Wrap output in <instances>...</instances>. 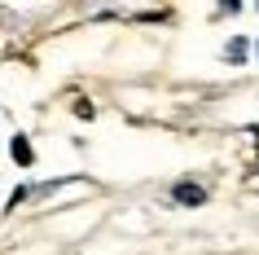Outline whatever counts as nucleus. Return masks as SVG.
<instances>
[{
	"instance_id": "obj_1",
	"label": "nucleus",
	"mask_w": 259,
	"mask_h": 255,
	"mask_svg": "<svg viewBox=\"0 0 259 255\" xmlns=\"http://www.w3.org/2000/svg\"><path fill=\"white\" fill-rule=\"evenodd\" d=\"M206 198L202 185H176V202H189V207H198V202Z\"/></svg>"
},
{
	"instance_id": "obj_2",
	"label": "nucleus",
	"mask_w": 259,
	"mask_h": 255,
	"mask_svg": "<svg viewBox=\"0 0 259 255\" xmlns=\"http://www.w3.org/2000/svg\"><path fill=\"white\" fill-rule=\"evenodd\" d=\"M14 163H22V167L31 163V145H27V136H14Z\"/></svg>"
},
{
	"instance_id": "obj_3",
	"label": "nucleus",
	"mask_w": 259,
	"mask_h": 255,
	"mask_svg": "<svg viewBox=\"0 0 259 255\" xmlns=\"http://www.w3.org/2000/svg\"><path fill=\"white\" fill-rule=\"evenodd\" d=\"M242 57H246V40H233L229 44V62H242Z\"/></svg>"
}]
</instances>
